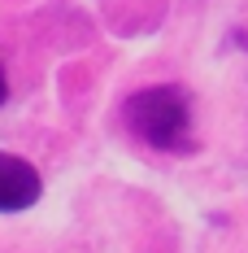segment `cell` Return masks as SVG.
Here are the masks:
<instances>
[{
    "label": "cell",
    "instance_id": "3",
    "mask_svg": "<svg viewBox=\"0 0 248 253\" xmlns=\"http://www.w3.org/2000/svg\"><path fill=\"white\" fill-rule=\"evenodd\" d=\"M4 96H9V83H4V70H0V105H4Z\"/></svg>",
    "mask_w": 248,
    "mask_h": 253
},
{
    "label": "cell",
    "instance_id": "1",
    "mask_svg": "<svg viewBox=\"0 0 248 253\" xmlns=\"http://www.w3.org/2000/svg\"><path fill=\"white\" fill-rule=\"evenodd\" d=\"M126 126L140 144L161 153H183L192 144V109L178 87H144L122 109Z\"/></svg>",
    "mask_w": 248,
    "mask_h": 253
},
{
    "label": "cell",
    "instance_id": "2",
    "mask_svg": "<svg viewBox=\"0 0 248 253\" xmlns=\"http://www.w3.org/2000/svg\"><path fill=\"white\" fill-rule=\"evenodd\" d=\"M44 183H39V170L22 162V157H9L0 153V214H18V210H31L39 201Z\"/></svg>",
    "mask_w": 248,
    "mask_h": 253
}]
</instances>
